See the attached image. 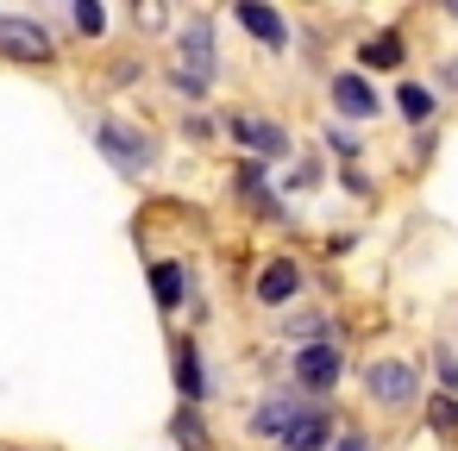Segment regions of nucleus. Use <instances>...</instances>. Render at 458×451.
I'll return each mask as SVG.
<instances>
[{
	"instance_id": "obj_1",
	"label": "nucleus",
	"mask_w": 458,
	"mask_h": 451,
	"mask_svg": "<svg viewBox=\"0 0 458 451\" xmlns=\"http://www.w3.org/2000/svg\"><path fill=\"white\" fill-rule=\"evenodd\" d=\"M214 76H220V38H214V20L195 13V20L182 26V38H176V70H170V82H176L189 101H201V95L214 88Z\"/></svg>"
},
{
	"instance_id": "obj_2",
	"label": "nucleus",
	"mask_w": 458,
	"mask_h": 451,
	"mask_svg": "<svg viewBox=\"0 0 458 451\" xmlns=\"http://www.w3.org/2000/svg\"><path fill=\"white\" fill-rule=\"evenodd\" d=\"M95 145H101V157H107L120 176H145V170L157 163V145H151V132L126 126L120 113H101V120H95Z\"/></svg>"
},
{
	"instance_id": "obj_3",
	"label": "nucleus",
	"mask_w": 458,
	"mask_h": 451,
	"mask_svg": "<svg viewBox=\"0 0 458 451\" xmlns=\"http://www.w3.org/2000/svg\"><path fill=\"white\" fill-rule=\"evenodd\" d=\"M364 395H370L377 407L402 413V407L420 401V370H414L408 357H377V363H364Z\"/></svg>"
},
{
	"instance_id": "obj_4",
	"label": "nucleus",
	"mask_w": 458,
	"mask_h": 451,
	"mask_svg": "<svg viewBox=\"0 0 458 451\" xmlns=\"http://www.w3.org/2000/svg\"><path fill=\"white\" fill-rule=\"evenodd\" d=\"M289 370H295V388H301L308 401H327L333 382L345 376V357H339L333 338H314V345H301V351L289 357Z\"/></svg>"
},
{
	"instance_id": "obj_5",
	"label": "nucleus",
	"mask_w": 458,
	"mask_h": 451,
	"mask_svg": "<svg viewBox=\"0 0 458 451\" xmlns=\"http://www.w3.org/2000/svg\"><path fill=\"white\" fill-rule=\"evenodd\" d=\"M0 57L7 63H51V32L26 13H0Z\"/></svg>"
},
{
	"instance_id": "obj_6",
	"label": "nucleus",
	"mask_w": 458,
	"mask_h": 451,
	"mask_svg": "<svg viewBox=\"0 0 458 451\" xmlns=\"http://www.w3.org/2000/svg\"><path fill=\"white\" fill-rule=\"evenodd\" d=\"M226 132L258 157V163H276V157H289V132L276 126V120H258V113H233L226 120Z\"/></svg>"
},
{
	"instance_id": "obj_7",
	"label": "nucleus",
	"mask_w": 458,
	"mask_h": 451,
	"mask_svg": "<svg viewBox=\"0 0 458 451\" xmlns=\"http://www.w3.org/2000/svg\"><path fill=\"white\" fill-rule=\"evenodd\" d=\"M276 445H283V451H327V445H333V407H327V401H301L295 420H289V432H283Z\"/></svg>"
},
{
	"instance_id": "obj_8",
	"label": "nucleus",
	"mask_w": 458,
	"mask_h": 451,
	"mask_svg": "<svg viewBox=\"0 0 458 451\" xmlns=\"http://www.w3.org/2000/svg\"><path fill=\"white\" fill-rule=\"evenodd\" d=\"M333 107H339V120H377V113H383V101H377L370 76H358V70L333 76Z\"/></svg>"
},
{
	"instance_id": "obj_9",
	"label": "nucleus",
	"mask_w": 458,
	"mask_h": 451,
	"mask_svg": "<svg viewBox=\"0 0 458 451\" xmlns=\"http://www.w3.org/2000/svg\"><path fill=\"white\" fill-rule=\"evenodd\" d=\"M301 295V263L295 257H270L264 270H258V301L264 307H289Z\"/></svg>"
},
{
	"instance_id": "obj_10",
	"label": "nucleus",
	"mask_w": 458,
	"mask_h": 451,
	"mask_svg": "<svg viewBox=\"0 0 458 451\" xmlns=\"http://www.w3.org/2000/svg\"><path fill=\"white\" fill-rule=\"evenodd\" d=\"M295 407H301V395H264V401L245 413V432H251V438H283L289 420H295Z\"/></svg>"
},
{
	"instance_id": "obj_11",
	"label": "nucleus",
	"mask_w": 458,
	"mask_h": 451,
	"mask_svg": "<svg viewBox=\"0 0 458 451\" xmlns=\"http://www.w3.org/2000/svg\"><path fill=\"white\" fill-rule=\"evenodd\" d=\"M239 26L264 45V51H289V20L276 7H258V0H239Z\"/></svg>"
},
{
	"instance_id": "obj_12",
	"label": "nucleus",
	"mask_w": 458,
	"mask_h": 451,
	"mask_svg": "<svg viewBox=\"0 0 458 451\" xmlns=\"http://www.w3.org/2000/svg\"><path fill=\"white\" fill-rule=\"evenodd\" d=\"M176 388H182V407H201V401H208V376H201V351H195V338L176 345Z\"/></svg>"
},
{
	"instance_id": "obj_13",
	"label": "nucleus",
	"mask_w": 458,
	"mask_h": 451,
	"mask_svg": "<svg viewBox=\"0 0 458 451\" xmlns=\"http://www.w3.org/2000/svg\"><path fill=\"white\" fill-rule=\"evenodd\" d=\"M151 295H157L164 313H176V307L189 301V276H182V263H151Z\"/></svg>"
},
{
	"instance_id": "obj_14",
	"label": "nucleus",
	"mask_w": 458,
	"mask_h": 451,
	"mask_svg": "<svg viewBox=\"0 0 458 451\" xmlns=\"http://www.w3.org/2000/svg\"><path fill=\"white\" fill-rule=\"evenodd\" d=\"M433 107H439V95H433L427 82H402V88H395V113H402L408 126H427Z\"/></svg>"
},
{
	"instance_id": "obj_15",
	"label": "nucleus",
	"mask_w": 458,
	"mask_h": 451,
	"mask_svg": "<svg viewBox=\"0 0 458 451\" xmlns=\"http://www.w3.org/2000/svg\"><path fill=\"white\" fill-rule=\"evenodd\" d=\"M395 63H402V38L395 32H377V38L358 45V76L364 70H395Z\"/></svg>"
},
{
	"instance_id": "obj_16",
	"label": "nucleus",
	"mask_w": 458,
	"mask_h": 451,
	"mask_svg": "<svg viewBox=\"0 0 458 451\" xmlns=\"http://www.w3.org/2000/svg\"><path fill=\"white\" fill-rule=\"evenodd\" d=\"M170 438H176L182 451H208V426H201V413H195V407H182V413L170 420Z\"/></svg>"
},
{
	"instance_id": "obj_17",
	"label": "nucleus",
	"mask_w": 458,
	"mask_h": 451,
	"mask_svg": "<svg viewBox=\"0 0 458 451\" xmlns=\"http://www.w3.org/2000/svg\"><path fill=\"white\" fill-rule=\"evenodd\" d=\"M433 376H439V388L458 401V351H452V345H433Z\"/></svg>"
},
{
	"instance_id": "obj_18",
	"label": "nucleus",
	"mask_w": 458,
	"mask_h": 451,
	"mask_svg": "<svg viewBox=\"0 0 458 451\" xmlns=\"http://www.w3.org/2000/svg\"><path fill=\"white\" fill-rule=\"evenodd\" d=\"M76 32H82V38H101V32H107V7L82 0V7H76Z\"/></svg>"
},
{
	"instance_id": "obj_19",
	"label": "nucleus",
	"mask_w": 458,
	"mask_h": 451,
	"mask_svg": "<svg viewBox=\"0 0 458 451\" xmlns=\"http://www.w3.org/2000/svg\"><path fill=\"white\" fill-rule=\"evenodd\" d=\"M433 432H458V401H452V395L433 401Z\"/></svg>"
},
{
	"instance_id": "obj_20",
	"label": "nucleus",
	"mask_w": 458,
	"mask_h": 451,
	"mask_svg": "<svg viewBox=\"0 0 458 451\" xmlns=\"http://www.w3.org/2000/svg\"><path fill=\"white\" fill-rule=\"evenodd\" d=\"M289 188H320V163H295V176H289Z\"/></svg>"
},
{
	"instance_id": "obj_21",
	"label": "nucleus",
	"mask_w": 458,
	"mask_h": 451,
	"mask_svg": "<svg viewBox=\"0 0 458 451\" xmlns=\"http://www.w3.org/2000/svg\"><path fill=\"white\" fill-rule=\"evenodd\" d=\"M333 451H377V445H370L364 432H339V438H333Z\"/></svg>"
},
{
	"instance_id": "obj_22",
	"label": "nucleus",
	"mask_w": 458,
	"mask_h": 451,
	"mask_svg": "<svg viewBox=\"0 0 458 451\" xmlns=\"http://www.w3.org/2000/svg\"><path fill=\"white\" fill-rule=\"evenodd\" d=\"M182 132H189V138H208V132H214V120H208V113H189V126H182Z\"/></svg>"
},
{
	"instance_id": "obj_23",
	"label": "nucleus",
	"mask_w": 458,
	"mask_h": 451,
	"mask_svg": "<svg viewBox=\"0 0 458 451\" xmlns=\"http://www.w3.org/2000/svg\"><path fill=\"white\" fill-rule=\"evenodd\" d=\"M439 82H445V88L458 95V57H445V63H439Z\"/></svg>"
}]
</instances>
